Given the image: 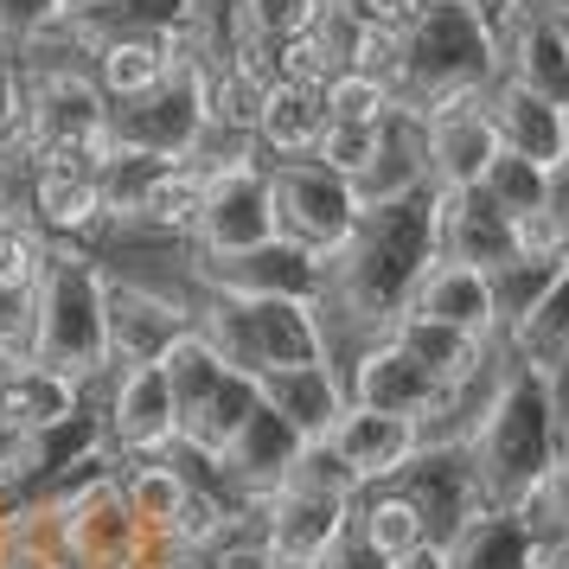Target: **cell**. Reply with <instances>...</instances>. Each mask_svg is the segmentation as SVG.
<instances>
[{
  "mask_svg": "<svg viewBox=\"0 0 569 569\" xmlns=\"http://www.w3.org/2000/svg\"><path fill=\"white\" fill-rule=\"evenodd\" d=\"M186 333H192V313L160 301L154 288L103 282V339H109V359H122V371L129 365H160Z\"/></svg>",
  "mask_w": 569,
  "mask_h": 569,
  "instance_id": "cell-15",
  "label": "cell"
},
{
  "mask_svg": "<svg viewBox=\"0 0 569 569\" xmlns=\"http://www.w3.org/2000/svg\"><path fill=\"white\" fill-rule=\"evenodd\" d=\"M0 416L20 422L27 436H52V429H64V422L78 416V385L58 378V371H46V365H20V371L0 385Z\"/></svg>",
  "mask_w": 569,
  "mask_h": 569,
  "instance_id": "cell-31",
  "label": "cell"
},
{
  "mask_svg": "<svg viewBox=\"0 0 569 569\" xmlns=\"http://www.w3.org/2000/svg\"><path fill=\"white\" fill-rule=\"evenodd\" d=\"M499 83V27L467 0H436L422 7L410 32H397V83L390 97L403 116L436 109L441 97L492 90Z\"/></svg>",
  "mask_w": 569,
  "mask_h": 569,
  "instance_id": "cell-3",
  "label": "cell"
},
{
  "mask_svg": "<svg viewBox=\"0 0 569 569\" xmlns=\"http://www.w3.org/2000/svg\"><path fill=\"white\" fill-rule=\"evenodd\" d=\"M180 32H141V39H109L97 46V90L109 103H129L141 90H154L180 64Z\"/></svg>",
  "mask_w": 569,
  "mask_h": 569,
  "instance_id": "cell-28",
  "label": "cell"
},
{
  "mask_svg": "<svg viewBox=\"0 0 569 569\" xmlns=\"http://www.w3.org/2000/svg\"><path fill=\"white\" fill-rule=\"evenodd\" d=\"M416 129H422V167H429V186H441V192L480 186L487 180V167L499 160V134H492V116H487V90L441 97L436 109L416 116Z\"/></svg>",
  "mask_w": 569,
  "mask_h": 569,
  "instance_id": "cell-9",
  "label": "cell"
},
{
  "mask_svg": "<svg viewBox=\"0 0 569 569\" xmlns=\"http://www.w3.org/2000/svg\"><path fill=\"white\" fill-rule=\"evenodd\" d=\"M436 199H441V186L422 180L410 192H397V199H378V206L359 211V224L339 243V257H327V295L339 301V313H352L359 327L385 333L390 320L410 308V295L429 276V262H441Z\"/></svg>",
  "mask_w": 569,
  "mask_h": 569,
  "instance_id": "cell-1",
  "label": "cell"
},
{
  "mask_svg": "<svg viewBox=\"0 0 569 569\" xmlns=\"http://www.w3.org/2000/svg\"><path fill=\"white\" fill-rule=\"evenodd\" d=\"M32 467H39V436H27L20 422L0 416V480H20Z\"/></svg>",
  "mask_w": 569,
  "mask_h": 569,
  "instance_id": "cell-42",
  "label": "cell"
},
{
  "mask_svg": "<svg viewBox=\"0 0 569 569\" xmlns=\"http://www.w3.org/2000/svg\"><path fill=\"white\" fill-rule=\"evenodd\" d=\"M320 103H327V122H385L390 109V90L365 71H333L320 83Z\"/></svg>",
  "mask_w": 569,
  "mask_h": 569,
  "instance_id": "cell-37",
  "label": "cell"
},
{
  "mask_svg": "<svg viewBox=\"0 0 569 569\" xmlns=\"http://www.w3.org/2000/svg\"><path fill=\"white\" fill-rule=\"evenodd\" d=\"M487 116H492V134H499V148L518 160H531V167H557L569 154V109L538 97V90H525V83L499 78L487 90Z\"/></svg>",
  "mask_w": 569,
  "mask_h": 569,
  "instance_id": "cell-19",
  "label": "cell"
},
{
  "mask_svg": "<svg viewBox=\"0 0 569 569\" xmlns=\"http://www.w3.org/2000/svg\"><path fill=\"white\" fill-rule=\"evenodd\" d=\"M563 262L569 257H512V262H499L487 282H492V313H499V333H512L525 313L543 301V288L563 276Z\"/></svg>",
  "mask_w": 569,
  "mask_h": 569,
  "instance_id": "cell-34",
  "label": "cell"
},
{
  "mask_svg": "<svg viewBox=\"0 0 569 569\" xmlns=\"http://www.w3.org/2000/svg\"><path fill=\"white\" fill-rule=\"evenodd\" d=\"M160 371H167V385H173L180 448H186V455H206V461H218V455L231 448V436L243 429V416L262 403L257 378L231 371V365L218 359L199 333H186L180 346L160 359Z\"/></svg>",
  "mask_w": 569,
  "mask_h": 569,
  "instance_id": "cell-6",
  "label": "cell"
},
{
  "mask_svg": "<svg viewBox=\"0 0 569 569\" xmlns=\"http://www.w3.org/2000/svg\"><path fill=\"white\" fill-rule=\"evenodd\" d=\"M390 116H397V109H390ZM390 116H385V122H390ZM385 122H327L308 160H320L327 173H339V180L359 186L365 173H371L378 148H385Z\"/></svg>",
  "mask_w": 569,
  "mask_h": 569,
  "instance_id": "cell-35",
  "label": "cell"
},
{
  "mask_svg": "<svg viewBox=\"0 0 569 569\" xmlns=\"http://www.w3.org/2000/svg\"><path fill=\"white\" fill-rule=\"evenodd\" d=\"M58 543H64V557L83 563V569H134L148 531L129 518L116 480H90V487L58 512Z\"/></svg>",
  "mask_w": 569,
  "mask_h": 569,
  "instance_id": "cell-13",
  "label": "cell"
},
{
  "mask_svg": "<svg viewBox=\"0 0 569 569\" xmlns=\"http://www.w3.org/2000/svg\"><path fill=\"white\" fill-rule=\"evenodd\" d=\"M20 352H27V346H20V339H0V385H7V378H13V371H20Z\"/></svg>",
  "mask_w": 569,
  "mask_h": 569,
  "instance_id": "cell-48",
  "label": "cell"
},
{
  "mask_svg": "<svg viewBox=\"0 0 569 569\" xmlns=\"http://www.w3.org/2000/svg\"><path fill=\"white\" fill-rule=\"evenodd\" d=\"M199 250L206 262L218 257H243L276 237V206H269V167L257 154L237 160H206V206H199Z\"/></svg>",
  "mask_w": 569,
  "mask_h": 569,
  "instance_id": "cell-8",
  "label": "cell"
},
{
  "mask_svg": "<svg viewBox=\"0 0 569 569\" xmlns=\"http://www.w3.org/2000/svg\"><path fill=\"white\" fill-rule=\"evenodd\" d=\"M352 531H359V538L371 543L385 563H403L410 550H422V543H429V531H422L416 506L397 487H365L359 499H352Z\"/></svg>",
  "mask_w": 569,
  "mask_h": 569,
  "instance_id": "cell-32",
  "label": "cell"
},
{
  "mask_svg": "<svg viewBox=\"0 0 569 569\" xmlns=\"http://www.w3.org/2000/svg\"><path fill=\"white\" fill-rule=\"evenodd\" d=\"M506 339H512L518 365H538V371H563L569 365V262H563V276L543 288V301Z\"/></svg>",
  "mask_w": 569,
  "mask_h": 569,
  "instance_id": "cell-33",
  "label": "cell"
},
{
  "mask_svg": "<svg viewBox=\"0 0 569 569\" xmlns=\"http://www.w3.org/2000/svg\"><path fill=\"white\" fill-rule=\"evenodd\" d=\"M429 7H436V0H429Z\"/></svg>",
  "mask_w": 569,
  "mask_h": 569,
  "instance_id": "cell-52",
  "label": "cell"
},
{
  "mask_svg": "<svg viewBox=\"0 0 569 569\" xmlns=\"http://www.w3.org/2000/svg\"><path fill=\"white\" fill-rule=\"evenodd\" d=\"M27 365H46L71 385L109 365L103 276L71 250H46V269L27 295Z\"/></svg>",
  "mask_w": 569,
  "mask_h": 569,
  "instance_id": "cell-5",
  "label": "cell"
},
{
  "mask_svg": "<svg viewBox=\"0 0 569 569\" xmlns=\"http://www.w3.org/2000/svg\"><path fill=\"white\" fill-rule=\"evenodd\" d=\"M499 78H512L569 109V20L543 13L538 0H525L499 27Z\"/></svg>",
  "mask_w": 569,
  "mask_h": 569,
  "instance_id": "cell-16",
  "label": "cell"
},
{
  "mask_svg": "<svg viewBox=\"0 0 569 569\" xmlns=\"http://www.w3.org/2000/svg\"><path fill=\"white\" fill-rule=\"evenodd\" d=\"M320 569H390V563L359 538V531H352V525H346V538H339L333 550H327V563H320Z\"/></svg>",
  "mask_w": 569,
  "mask_h": 569,
  "instance_id": "cell-43",
  "label": "cell"
},
{
  "mask_svg": "<svg viewBox=\"0 0 569 569\" xmlns=\"http://www.w3.org/2000/svg\"><path fill=\"white\" fill-rule=\"evenodd\" d=\"M346 403H365V410H385V416H410V422H422V441H429V416L448 410L455 390H441L397 339L378 333L359 352L352 378H346Z\"/></svg>",
  "mask_w": 569,
  "mask_h": 569,
  "instance_id": "cell-12",
  "label": "cell"
},
{
  "mask_svg": "<svg viewBox=\"0 0 569 569\" xmlns=\"http://www.w3.org/2000/svg\"><path fill=\"white\" fill-rule=\"evenodd\" d=\"M327 129V103H320V90L313 83H288L276 78L262 90V116H257V134H250V148L276 160H308L313 141Z\"/></svg>",
  "mask_w": 569,
  "mask_h": 569,
  "instance_id": "cell-26",
  "label": "cell"
},
{
  "mask_svg": "<svg viewBox=\"0 0 569 569\" xmlns=\"http://www.w3.org/2000/svg\"><path fill=\"white\" fill-rule=\"evenodd\" d=\"M257 397L282 416L301 441H327V429H333L339 410H346V378H339L327 359L320 365H282V371H262L257 378Z\"/></svg>",
  "mask_w": 569,
  "mask_h": 569,
  "instance_id": "cell-20",
  "label": "cell"
},
{
  "mask_svg": "<svg viewBox=\"0 0 569 569\" xmlns=\"http://www.w3.org/2000/svg\"><path fill=\"white\" fill-rule=\"evenodd\" d=\"M467 7H480V13H487L492 27H506V20H512V13L525 7V0H467Z\"/></svg>",
  "mask_w": 569,
  "mask_h": 569,
  "instance_id": "cell-47",
  "label": "cell"
},
{
  "mask_svg": "<svg viewBox=\"0 0 569 569\" xmlns=\"http://www.w3.org/2000/svg\"><path fill=\"white\" fill-rule=\"evenodd\" d=\"M436 243L441 262H467V269L492 276L499 262L518 257V224L512 211H499L487 199V186H461V192L436 199Z\"/></svg>",
  "mask_w": 569,
  "mask_h": 569,
  "instance_id": "cell-17",
  "label": "cell"
},
{
  "mask_svg": "<svg viewBox=\"0 0 569 569\" xmlns=\"http://www.w3.org/2000/svg\"><path fill=\"white\" fill-rule=\"evenodd\" d=\"M390 487L416 506L429 543H448L473 512H487L480 480H473V461H467V441H422L410 455V467H403Z\"/></svg>",
  "mask_w": 569,
  "mask_h": 569,
  "instance_id": "cell-10",
  "label": "cell"
},
{
  "mask_svg": "<svg viewBox=\"0 0 569 569\" xmlns=\"http://www.w3.org/2000/svg\"><path fill=\"white\" fill-rule=\"evenodd\" d=\"M269 206H276V237L301 243L308 257H339V243L359 224V192L352 180L327 173L320 160H276L269 167Z\"/></svg>",
  "mask_w": 569,
  "mask_h": 569,
  "instance_id": "cell-7",
  "label": "cell"
},
{
  "mask_svg": "<svg viewBox=\"0 0 569 569\" xmlns=\"http://www.w3.org/2000/svg\"><path fill=\"white\" fill-rule=\"evenodd\" d=\"M116 441L129 455H173L180 448V410H173V385L160 365H129L122 390H116Z\"/></svg>",
  "mask_w": 569,
  "mask_h": 569,
  "instance_id": "cell-22",
  "label": "cell"
},
{
  "mask_svg": "<svg viewBox=\"0 0 569 569\" xmlns=\"http://www.w3.org/2000/svg\"><path fill=\"white\" fill-rule=\"evenodd\" d=\"M403 313H422V320H441V327H461L473 339H492L499 333V313H492V282L467 262H429V276L416 282L410 308Z\"/></svg>",
  "mask_w": 569,
  "mask_h": 569,
  "instance_id": "cell-24",
  "label": "cell"
},
{
  "mask_svg": "<svg viewBox=\"0 0 569 569\" xmlns=\"http://www.w3.org/2000/svg\"><path fill=\"white\" fill-rule=\"evenodd\" d=\"M390 569H448V557H441V543H422V550H410L403 563H390Z\"/></svg>",
  "mask_w": 569,
  "mask_h": 569,
  "instance_id": "cell-45",
  "label": "cell"
},
{
  "mask_svg": "<svg viewBox=\"0 0 569 569\" xmlns=\"http://www.w3.org/2000/svg\"><path fill=\"white\" fill-rule=\"evenodd\" d=\"M550 385H557V410H563V436H569V365L550 371Z\"/></svg>",
  "mask_w": 569,
  "mask_h": 569,
  "instance_id": "cell-49",
  "label": "cell"
},
{
  "mask_svg": "<svg viewBox=\"0 0 569 569\" xmlns=\"http://www.w3.org/2000/svg\"><path fill=\"white\" fill-rule=\"evenodd\" d=\"M192 333L206 339L218 359L262 378L282 365H320L327 359V327H320V301H282V295H231V288H206V308L192 320Z\"/></svg>",
  "mask_w": 569,
  "mask_h": 569,
  "instance_id": "cell-4",
  "label": "cell"
},
{
  "mask_svg": "<svg viewBox=\"0 0 569 569\" xmlns=\"http://www.w3.org/2000/svg\"><path fill=\"white\" fill-rule=\"evenodd\" d=\"M346 7L359 13L365 27H378V32L397 39V32H410L416 20H422V7H429V0H346Z\"/></svg>",
  "mask_w": 569,
  "mask_h": 569,
  "instance_id": "cell-40",
  "label": "cell"
},
{
  "mask_svg": "<svg viewBox=\"0 0 569 569\" xmlns=\"http://www.w3.org/2000/svg\"><path fill=\"white\" fill-rule=\"evenodd\" d=\"M71 13H97V7H109V0H64Z\"/></svg>",
  "mask_w": 569,
  "mask_h": 569,
  "instance_id": "cell-50",
  "label": "cell"
},
{
  "mask_svg": "<svg viewBox=\"0 0 569 569\" xmlns=\"http://www.w3.org/2000/svg\"><path fill=\"white\" fill-rule=\"evenodd\" d=\"M199 206H206V167H199V160H167L154 180H148V192L134 199L129 224L167 231V237H192Z\"/></svg>",
  "mask_w": 569,
  "mask_h": 569,
  "instance_id": "cell-30",
  "label": "cell"
},
{
  "mask_svg": "<svg viewBox=\"0 0 569 569\" xmlns=\"http://www.w3.org/2000/svg\"><path fill=\"white\" fill-rule=\"evenodd\" d=\"M327 448L339 455V467L352 473V487H390L410 455L422 448V422L410 416H385V410H365V403H346L339 422L327 429Z\"/></svg>",
  "mask_w": 569,
  "mask_h": 569,
  "instance_id": "cell-14",
  "label": "cell"
},
{
  "mask_svg": "<svg viewBox=\"0 0 569 569\" xmlns=\"http://www.w3.org/2000/svg\"><path fill=\"white\" fill-rule=\"evenodd\" d=\"M27 211H32V231H52V237H83L109 224V206H103V180L83 173V167H32L27 180Z\"/></svg>",
  "mask_w": 569,
  "mask_h": 569,
  "instance_id": "cell-23",
  "label": "cell"
},
{
  "mask_svg": "<svg viewBox=\"0 0 569 569\" xmlns=\"http://www.w3.org/2000/svg\"><path fill=\"white\" fill-rule=\"evenodd\" d=\"M211 288H231V295H282V301H320L327 295V262L308 257L301 243L288 237H269L243 257H218L206 262Z\"/></svg>",
  "mask_w": 569,
  "mask_h": 569,
  "instance_id": "cell-18",
  "label": "cell"
},
{
  "mask_svg": "<svg viewBox=\"0 0 569 569\" xmlns=\"http://www.w3.org/2000/svg\"><path fill=\"white\" fill-rule=\"evenodd\" d=\"M525 512L538 518V525H557V531H569V448H563V461L550 467V480L538 487V499H531Z\"/></svg>",
  "mask_w": 569,
  "mask_h": 569,
  "instance_id": "cell-41",
  "label": "cell"
},
{
  "mask_svg": "<svg viewBox=\"0 0 569 569\" xmlns=\"http://www.w3.org/2000/svg\"><path fill=\"white\" fill-rule=\"evenodd\" d=\"M39 269H46V243H39V231L20 224V218H0V288H7V295H32Z\"/></svg>",
  "mask_w": 569,
  "mask_h": 569,
  "instance_id": "cell-38",
  "label": "cell"
},
{
  "mask_svg": "<svg viewBox=\"0 0 569 569\" xmlns=\"http://www.w3.org/2000/svg\"><path fill=\"white\" fill-rule=\"evenodd\" d=\"M385 333L397 339L441 390H455V397H461V390L480 378V365H487V339L461 333V327H441V320H422V313H397Z\"/></svg>",
  "mask_w": 569,
  "mask_h": 569,
  "instance_id": "cell-25",
  "label": "cell"
},
{
  "mask_svg": "<svg viewBox=\"0 0 569 569\" xmlns=\"http://www.w3.org/2000/svg\"><path fill=\"white\" fill-rule=\"evenodd\" d=\"M301 448H308V441L295 436L269 403H257V410L243 416V429L231 436V448L218 455V467H224L250 499H269V492L288 480V467L301 461Z\"/></svg>",
  "mask_w": 569,
  "mask_h": 569,
  "instance_id": "cell-21",
  "label": "cell"
},
{
  "mask_svg": "<svg viewBox=\"0 0 569 569\" xmlns=\"http://www.w3.org/2000/svg\"><path fill=\"white\" fill-rule=\"evenodd\" d=\"M116 492H122V506H129L134 525H141L148 538L167 543V531H173V518H180V506H186V492H192V480H186V473L167 461V455H134V461L122 467Z\"/></svg>",
  "mask_w": 569,
  "mask_h": 569,
  "instance_id": "cell-29",
  "label": "cell"
},
{
  "mask_svg": "<svg viewBox=\"0 0 569 569\" xmlns=\"http://www.w3.org/2000/svg\"><path fill=\"white\" fill-rule=\"evenodd\" d=\"M0 569H58L52 550H13V557H0Z\"/></svg>",
  "mask_w": 569,
  "mask_h": 569,
  "instance_id": "cell-46",
  "label": "cell"
},
{
  "mask_svg": "<svg viewBox=\"0 0 569 569\" xmlns=\"http://www.w3.org/2000/svg\"><path fill=\"white\" fill-rule=\"evenodd\" d=\"M320 7H327V0H243V27H250V39L282 46L295 32H313Z\"/></svg>",
  "mask_w": 569,
  "mask_h": 569,
  "instance_id": "cell-39",
  "label": "cell"
},
{
  "mask_svg": "<svg viewBox=\"0 0 569 569\" xmlns=\"http://www.w3.org/2000/svg\"><path fill=\"white\" fill-rule=\"evenodd\" d=\"M563 410H557V385L538 365H512L499 385H492L487 410H480V429L467 436V461H473V480H480V499L487 506H506V512H525L538 487L550 480V467L563 461Z\"/></svg>",
  "mask_w": 569,
  "mask_h": 569,
  "instance_id": "cell-2",
  "label": "cell"
},
{
  "mask_svg": "<svg viewBox=\"0 0 569 569\" xmlns=\"http://www.w3.org/2000/svg\"><path fill=\"white\" fill-rule=\"evenodd\" d=\"M543 13H557V20H569V0H538Z\"/></svg>",
  "mask_w": 569,
  "mask_h": 569,
  "instance_id": "cell-51",
  "label": "cell"
},
{
  "mask_svg": "<svg viewBox=\"0 0 569 569\" xmlns=\"http://www.w3.org/2000/svg\"><path fill=\"white\" fill-rule=\"evenodd\" d=\"M262 506V538L269 550L282 557L288 569H320L327 563V550L346 538V525H352V499L346 492H320V487H276Z\"/></svg>",
  "mask_w": 569,
  "mask_h": 569,
  "instance_id": "cell-11",
  "label": "cell"
},
{
  "mask_svg": "<svg viewBox=\"0 0 569 569\" xmlns=\"http://www.w3.org/2000/svg\"><path fill=\"white\" fill-rule=\"evenodd\" d=\"M543 211L557 218V231H563V243H569V154L550 167V192H543Z\"/></svg>",
  "mask_w": 569,
  "mask_h": 569,
  "instance_id": "cell-44",
  "label": "cell"
},
{
  "mask_svg": "<svg viewBox=\"0 0 569 569\" xmlns=\"http://www.w3.org/2000/svg\"><path fill=\"white\" fill-rule=\"evenodd\" d=\"M487 199L499 211H512V218H525V211H543V192H550V173L543 167H531V160H518L499 148V160L487 167Z\"/></svg>",
  "mask_w": 569,
  "mask_h": 569,
  "instance_id": "cell-36",
  "label": "cell"
},
{
  "mask_svg": "<svg viewBox=\"0 0 569 569\" xmlns=\"http://www.w3.org/2000/svg\"><path fill=\"white\" fill-rule=\"evenodd\" d=\"M448 569H531V512L487 506L441 543Z\"/></svg>",
  "mask_w": 569,
  "mask_h": 569,
  "instance_id": "cell-27",
  "label": "cell"
}]
</instances>
